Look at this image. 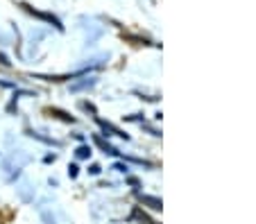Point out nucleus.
<instances>
[{"instance_id": "1", "label": "nucleus", "mask_w": 256, "mask_h": 224, "mask_svg": "<svg viewBox=\"0 0 256 224\" xmlns=\"http://www.w3.org/2000/svg\"><path fill=\"white\" fill-rule=\"evenodd\" d=\"M96 120H98V125L102 127V132L109 134V136H118V138H125V141L130 138L125 132H122V129H118V127H116V125H112V122H104V120H100V118H96Z\"/></svg>"}, {"instance_id": "2", "label": "nucleus", "mask_w": 256, "mask_h": 224, "mask_svg": "<svg viewBox=\"0 0 256 224\" xmlns=\"http://www.w3.org/2000/svg\"><path fill=\"white\" fill-rule=\"evenodd\" d=\"M93 141H96V145H98V147H102V150H104V154H112V156H120V152H118L116 147H112V145H109V143H104V141H102L100 136H93Z\"/></svg>"}, {"instance_id": "3", "label": "nucleus", "mask_w": 256, "mask_h": 224, "mask_svg": "<svg viewBox=\"0 0 256 224\" xmlns=\"http://www.w3.org/2000/svg\"><path fill=\"white\" fill-rule=\"evenodd\" d=\"M48 113L50 116H54V118H59V120H64V122H70V125L75 122V118L68 116L66 111H62V109H48Z\"/></svg>"}, {"instance_id": "4", "label": "nucleus", "mask_w": 256, "mask_h": 224, "mask_svg": "<svg viewBox=\"0 0 256 224\" xmlns=\"http://www.w3.org/2000/svg\"><path fill=\"white\" fill-rule=\"evenodd\" d=\"M140 202H145V204H150V209L154 211H161V200H156V197H140Z\"/></svg>"}, {"instance_id": "5", "label": "nucleus", "mask_w": 256, "mask_h": 224, "mask_svg": "<svg viewBox=\"0 0 256 224\" xmlns=\"http://www.w3.org/2000/svg\"><path fill=\"white\" fill-rule=\"evenodd\" d=\"M91 154H93V150L88 145H80L78 147V159H91Z\"/></svg>"}, {"instance_id": "6", "label": "nucleus", "mask_w": 256, "mask_h": 224, "mask_svg": "<svg viewBox=\"0 0 256 224\" xmlns=\"http://www.w3.org/2000/svg\"><path fill=\"white\" fill-rule=\"evenodd\" d=\"M78 170H80V168L75 166V163H72V166H68V175H70V177H78Z\"/></svg>"}]
</instances>
